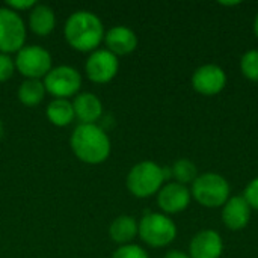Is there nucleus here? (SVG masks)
I'll return each mask as SVG.
<instances>
[{"instance_id": "obj_28", "label": "nucleus", "mask_w": 258, "mask_h": 258, "mask_svg": "<svg viewBox=\"0 0 258 258\" xmlns=\"http://www.w3.org/2000/svg\"><path fill=\"white\" fill-rule=\"evenodd\" d=\"M254 33H255V36L258 38V14L255 15V18H254Z\"/></svg>"}, {"instance_id": "obj_26", "label": "nucleus", "mask_w": 258, "mask_h": 258, "mask_svg": "<svg viewBox=\"0 0 258 258\" xmlns=\"http://www.w3.org/2000/svg\"><path fill=\"white\" fill-rule=\"evenodd\" d=\"M163 258H190V257H189V254H187V252H184V251H180V249H172V251L166 252Z\"/></svg>"}, {"instance_id": "obj_10", "label": "nucleus", "mask_w": 258, "mask_h": 258, "mask_svg": "<svg viewBox=\"0 0 258 258\" xmlns=\"http://www.w3.org/2000/svg\"><path fill=\"white\" fill-rule=\"evenodd\" d=\"M227 85V74L224 68L216 63H206L198 67L192 74L194 89L206 97L218 95Z\"/></svg>"}, {"instance_id": "obj_15", "label": "nucleus", "mask_w": 258, "mask_h": 258, "mask_svg": "<svg viewBox=\"0 0 258 258\" xmlns=\"http://www.w3.org/2000/svg\"><path fill=\"white\" fill-rule=\"evenodd\" d=\"M74 116L80 124H95L103 115V104L92 92H82L73 101Z\"/></svg>"}, {"instance_id": "obj_4", "label": "nucleus", "mask_w": 258, "mask_h": 258, "mask_svg": "<svg viewBox=\"0 0 258 258\" xmlns=\"http://www.w3.org/2000/svg\"><path fill=\"white\" fill-rule=\"evenodd\" d=\"M230 183L215 172L200 174L190 184L192 198L206 209H219L230 200Z\"/></svg>"}, {"instance_id": "obj_29", "label": "nucleus", "mask_w": 258, "mask_h": 258, "mask_svg": "<svg viewBox=\"0 0 258 258\" xmlns=\"http://www.w3.org/2000/svg\"><path fill=\"white\" fill-rule=\"evenodd\" d=\"M2 121V119H0ZM2 135H3V127H2V122H0V138H2Z\"/></svg>"}, {"instance_id": "obj_6", "label": "nucleus", "mask_w": 258, "mask_h": 258, "mask_svg": "<svg viewBox=\"0 0 258 258\" xmlns=\"http://www.w3.org/2000/svg\"><path fill=\"white\" fill-rule=\"evenodd\" d=\"M26 26L18 12L0 8V53H18L24 47Z\"/></svg>"}, {"instance_id": "obj_27", "label": "nucleus", "mask_w": 258, "mask_h": 258, "mask_svg": "<svg viewBox=\"0 0 258 258\" xmlns=\"http://www.w3.org/2000/svg\"><path fill=\"white\" fill-rule=\"evenodd\" d=\"M221 6H237L240 5V2H219Z\"/></svg>"}, {"instance_id": "obj_8", "label": "nucleus", "mask_w": 258, "mask_h": 258, "mask_svg": "<svg viewBox=\"0 0 258 258\" xmlns=\"http://www.w3.org/2000/svg\"><path fill=\"white\" fill-rule=\"evenodd\" d=\"M42 83L45 91L53 97L68 100V97H73L79 92L82 86V76L76 68L60 65L51 68L48 74L44 77Z\"/></svg>"}, {"instance_id": "obj_24", "label": "nucleus", "mask_w": 258, "mask_h": 258, "mask_svg": "<svg viewBox=\"0 0 258 258\" xmlns=\"http://www.w3.org/2000/svg\"><path fill=\"white\" fill-rule=\"evenodd\" d=\"M243 198L246 200V203L249 204V207L252 210L258 212V177L252 178L246 184V187L243 190Z\"/></svg>"}, {"instance_id": "obj_20", "label": "nucleus", "mask_w": 258, "mask_h": 258, "mask_svg": "<svg viewBox=\"0 0 258 258\" xmlns=\"http://www.w3.org/2000/svg\"><path fill=\"white\" fill-rule=\"evenodd\" d=\"M171 177L174 178L175 183L187 186V184H192L195 178L198 177V168L189 159H178L171 166Z\"/></svg>"}, {"instance_id": "obj_18", "label": "nucleus", "mask_w": 258, "mask_h": 258, "mask_svg": "<svg viewBox=\"0 0 258 258\" xmlns=\"http://www.w3.org/2000/svg\"><path fill=\"white\" fill-rule=\"evenodd\" d=\"M45 113L48 121L56 127H67L76 118L73 103L65 98H54L53 101H50Z\"/></svg>"}, {"instance_id": "obj_1", "label": "nucleus", "mask_w": 258, "mask_h": 258, "mask_svg": "<svg viewBox=\"0 0 258 258\" xmlns=\"http://www.w3.org/2000/svg\"><path fill=\"white\" fill-rule=\"evenodd\" d=\"M104 33L101 20L89 11L73 12L63 27L67 42L77 51H95L104 39Z\"/></svg>"}, {"instance_id": "obj_19", "label": "nucleus", "mask_w": 258, "mask_h": 258, "mask_svg": "<svg viewBox=\"0 0 258 258\" xmlns=\"http://www.w3.org/2000/svg\"><path fill=\"white\" fill-rule=\"evenodd\" d=\"M45 88L44 83L41 80H35V79H26L20 88H18V100L21 104L24 106H38L45 95Z\"/></svg>"}, {"instance_id": "obj_17", "label": "nucleus", "mask_w": 258, "mask_h": 258, "mask_svg": "<svg viewBox=\"0 0 258 258\" xmlns=\"http://www.w3.org/2000/svg\"><path fill=\"white\" fill-rule=\"evenodd\" d=\"M138 222L133 216L121 215L112 221L109 227V236L119 246L128 245L138 236Z\"/></svg>"}, {"instance_id": "obj_21", "label": "nucleus", "mask_w": 258, "mask_h": 258, "mask_svg": "<svg viewBox=\"0 0 258 258\" xmlns=\"http://www.w3.org/2000/svg\"><path fill=\"white\" fill-rule=\"evenodd\" d=\"M240 71L245 79L258 83V50L252 48L243 53L240 59Z\"/></svg>"}, {"instance_id": "obj_23", "label": "nucleus", "mask_w": 258, "mask_h": 258, "mask_svg": "<svg viewBox=\"0 0 258 258\" xmlns=\"http://www.w3.org/2000/svg\"><path fill=\"white\" fill-rule=\"evenodd\" d=\"M15 71V62L9 54L0 53V83L8 82Z\"/></svg>"}, {"instance_id": "obj_25", "label": "nucleus", "mask_w": 258, "mask_h": 258, "mask_svg": "<svg viewBox=\"0 0 258 258\" xmlns=\"http://www.w3.org/2000/svg\"><path fill=\"white\" fill-rule=\"evenodd\" d=\"M8 8L18 12V11H27V9H32L36 2L35 0H9L8 3Z\"/></svg>"}, {"instance_id": "obj_7", "label": "nucleus", "mask_w": 258, "mask_h": 258, "mask_svg": "<svg viewBox=\"0 0 258 258\" xmlns=\"http://www.w3.org/2000/svg\"><path fill=\"white\" fill-rule=\"evenodd\" d=\"M15 70L26 79L39 80L51 70V54L41 45L23 47L15 59Z\"/></svg>"}, {"instance_id": "obj_2", "label": "nucleus", "mask_w": 258, "mask_h": 258, "mask_svg": "<svg viewBox=\"0 0 258 258\" xmlns=\"http://www.w3.org/2000/svg\"><path fill=\"white\" fill-rule=\"evenodd\" d=\"M71 150L88 165H98L110 156V139L97 124H79L71 135Z\"/></svg>"}, {"instance_id": "obj_13", "label": "nucleus", "mask_w": 258, "mask_h": 258, "mask_svg": "<svg viewBox=\"0 0 258 258\" xmlns=\"http://www.w3.org/2000/svg\"><path fill=\"white\" fill-rule=\"evenodd\" d=\"M222 252L224 242L215 230H201L192 237L189 245L190 258H221Z\"/></svg>"}, {"instance_id": "obj_11", "label": "nucleus", "mask_w": 258, "mask_h": 258, "mask_svg": "<svg viewBox=\"0 0 258 258\" xmlns=\"http://www.w3.org/2000/svg\"><path fill=\"white\" fill-rule=\"evenodd\" d=\"M192 195L187 186L169 181L157 192V206L163 215H177L184 212L190 204Z\"/></svg>"}, {"instance_id": "obj_14", "label": "nucleus", "mask_w": 258, "mask_h": 258, "mask_svg": "<svg viewBox=\"0 0 258 258\" xmlns=\"http://www.w3.org/2000/svg\"><path fill=\"white\" fill-rule=\"evenodd\" d=\"M104 42L115 56H125L136 50L138 36L127 26H115L104 33Z\"/></svg>"}, {"instance_id": "obj_22", "label": "nucleus", "mask_w": 258, "mask_h": 258, "mask_svg": "<svg viewBox=\"0 0 258 258\" xmlns=\"http://www.w3.org/2000/svg\"><path fill=\"white\" fill-rule=\"evenodd\" d=\"M112 258H148L147 251L135 243H128V245H122L119 246L113 254Z\"/></svg>"}, {"instance_id": "obj_5", "label": "nucleus", "mask_w": 258, "mask_h": 258, "mask_svg": "<svg viewBox=\"0 0 258 258\" xmlns=\"http://www.w3.org/2000/svg\"><path fill=\"white\" fill-rule=\"evenodd\" d=\"M138 234L151 248H163L171 245L177 237L175 222L163 213L148 212L138 224Z\"/></svg>"}, {"instance_id": "obj_9", "label": "nucleus", "mask_w": 258, "mask_h": 258, "mask_svg": "<svg viewBox=\"0 0 258 258\" xmlns=\"http://www.w3.org/2000/svg\"><path fill=\"white\" fill-rule=\"evenodd\" d=\"M118 70H119L118 56L110 53L107 48L92 51L85 63V71L88 79L100 85L109 83L118 74Z\"/></svg>"}, {"instance_id": "obj_16", "label": "nucleus", "mask_w": 258, "mask_h": 258, "mask_svg": "<svg viewBox=\"0 0 258 258\" xmlns=\"http://www.w3.org/2000/svg\"><path fill=\"white\" fill-rule=\"evenodd\" d=\"M29 26L38 36H47L53 32L56 26V15L53 9L47 5L36 3L29 14Z\"/></svg>"}, {"instance_id": "obj_3", "label": "nucleus", "mask_w": 258, "mask_h": 258, "mask_svg": "<svg viewBox=\"0 0 258 258\" xmlns=\"http://www.w3.org/2000/svg\"><path fill=\"white\" fill-rule=\"evenodd\" d=\"M171 177V168H162L156 162L144 160L136 163L127 174V189L136 198H150L156 195L163 183Z\"/></svg>"}, {"instance_id": "obj_12", "label": "nucleus", "mask_w": 258, "mask_h": 258, "mask_svg": "<svg viewBox=\"0 0 258 258\" xmlns=\"http://www.w3.org/2000/svg\"><path fill=\"white\" fill-rule=\"evenodd\" d=\"M252 209L243 198V195L230 197V200L222 206V224L231 231H242L248 227L251 221Z\"/></svg>"}]
</instances>
